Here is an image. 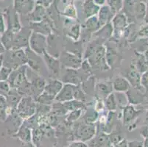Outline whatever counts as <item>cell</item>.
<instances>
[{
    "label": "cell",
    "instance_id": "3957f363",
    "mask_svg": "<svg viewBox=\"0 0 148 147\" xmlns=\"http://www.w3.org/2000/svg\"><path fill=\"white\" fill-rule=\"evenodd\" d=\"M29 47L31 51H33L36 55H43L45 52H47V37L42 34L32 32L29 40Z\"/></svg>",
    "mask_w": 148,
    "mask_h": 147
},
{
    "label": "cell",
    "instance_id": "484cf974",
    "mask_svg": "<svg viewBox=\"0 0 148 147\" xmlns=\"http://www.w3.org/2000/svg\"><path fill=\"white\" fill-rule=\"evenodd\" d=\"M97 93L99 96L106 98L109 94H111L113 86L111 83H99L97 85Z\"/></svg>",
    "mask_w": 148,
    "mask_h": 147
},
{
    "label": "cell",
    "instance_id": "83f0119b",
    "mask_svg": "<svg viewBox=\"0 0 148 147\" xmlns=\"http://www.w3.org/2000/svg\"><path fill=\"white\" fill-rule=\"evenodd\" d=\"M106 58L108 66L112 67L118 59V55L114 49L108 48V49H106Z\"/></svg>",
    "mask_w": 148,
    "mask_h": 147
},
{
    "label": "cell",
    "instance_id": "f35d334b",
    "mask_svg": "<svg viewBox=\"0 0 148 147\" xmlns=\"http://www.w3.org/2000/svg\"><path fill=\"white\" fill-rule=\"evenodd\" d=\"M81 114V109H77V110H72V112L69 115L67 119L69 121H76L77 119H78L79 117L80 116Z\"/></svg>",
    "mask_w": 148,
    "mask_h": 147
},
{
    "label": "cell",
    "instance_id": "5bb4252c",
    "mask_svg": "<svg viewBox=\"0 0 148 147\" xmlns=\"http://www.w3.org/2000/svg\"><path fill=\"white\" fill-rule=\"evenodd\" d=\"M32 80L29 81L31 86V93L33 95L38 96L41 95L44 91V88L46 86V81L44 80V78L38 76L35 74L34 77L31 78Z\"/></svg>",
    "mask_w": 148,
    "mask_h": 147
},
{
    "label": "cell",
    "instance_id": "9c48e42d",
    "mask_svg": "<svg viewBox=\"0 0 148 147\" xmlns=\"http://www.w3.org/2000/svg\"><path fill=\"white\" fill-rule=\"evenodd\" d=\"M32 32H37L39 34H42L44 36H49L52 32V27H51V21L48 19V17L47 16L44 20L40 22H31L30 27Z\"/></svg>",
    "mask_w": 148,
    "mask_h": 147
},
{
    "label": "cell",
    "instance_id": "bcb514c9",
    "mask_svg": "<svg viewBox=\"0 0 148 147\" xmlns=\"http://www.w3.org/2000/svg\"><path fill=\"white\" fill-rule=\"evenodd\" d=\"M5 51H6V49H5V46H4L2 43L1 42V40H0V55H2V54L5 53Z\"/></svg>",
    "mask_w": 148,
    "mask_h": 147
},
{
    "label": "cell",
    "instance_id": "816d5d0a",
    "mask_svg": "<svg viewBox=\"0 0 148 147\" xmlns=\"http://www.w3.org/2000/svg\"><path fill=\"white\" fill-rule=\"evenodd\" d=\"M145 20H146V22H148V7H147V15L145 16Z\"/></svg>",
    "mask_w": 148,
    "mask_h": 147
},
{
    "label": "cell",
    "instance_id": "6da1fadb",
    "mask_svg": "<svg viewBox=\"0 0 148 147\" xmlns=\"http://www.w3.org/2000/svg\"><path fill=\"white\" fill-rule=\"evenodd\" d=\"M5 55L2 56V66L15 70L19 67L25 66L28 62V57L25 50H7Z\"/></svg>",
    "mask_w": 148,
    "mask_h": 147
},
{
    "label": "cell",
    "instance_id": "f1b7e54d",
    "mask_svg": "<svg viewBox=\"0 0 148 147\" xmlns=\"http://www.w3.org/2000/svg\"><path fill=\"white\" fill-rule=\"evenodd\" d=\"M134 14L135 18L137 19H143L146 16V8L145 4L142 2H138L134 5Z\"/></svg>",
    "mask_w": 148,
    "mask_h": 147
},
{
    "label": "cell",
    "instance_id": "cb8c5ba5",
    "mask_svg": "<svg viewBox=\"0 0 148 147\" xmlns=\"http://www.w3.org/2000/svg\"><path fill=\"white\" fill-rule=\"evenodd\" d=\"M14 36L15 33H13L10 29H6V31L2 35L0 40L2 43L6 50H11Z\"/></svg>",
    "mask_w": 148,
    "mask_h": 147
},
{
    "label": "cell",
    "instance_id": "e0dca14e",
    "mask_svg": "<svg viewBox=\"0 0 148 147\" xmlns=\"http://www.w3.org/2000/svg\"><path fill=\"white\" fill-rule=\"evenodd\" d=\"M62 88H63L62 82L57 80V79H52V80L49 81L47 84H46L44 92H45L46 94H47L48 95L54 97V98H56V96L60 92Z\"/></svg>",
    "mask_w": 148,
    "mask_h": 147
},
{
    "label": "cell",
    "instance_id": "4dcf8cb0",
    "mask_svg": "<svg viewBox=\"0 0 148 147\" xmlns=\"http://www.w3.org/2000/svg\"><path fill=\"white\" fill-rule=\"evenodd\" d=\"M106 106L109 110L114 111L116 110L117 107V103L116 101L115 95L114 94H109L106 98Z\"/></svg>",
    "mask_w": 148,
    "mask_h": 147
},
{
    "label": "cell",
    "instance_id": "7a4b0ae2",
    "mask_svg": "<svg viewBox=\"0 0 148 147\" xmlns=\"http://www.w3.org/2000/svg\"><path fill=\"white\" fill-rule=\"evenodd\" d=\"M106 49L102 44H99L96 47L95 50L92 53V55L88 58V61L89 62L91 68H97L102 71L108 70L110 67L108 66L106 58Z\"/></svg>",
    "mask_w": 148,
    "mask_h": 147
},
{
    "label": "cell",
    "instance_id": "7bdbcfd3",
    "mask_svg": "<svg viewBox=\"0 0 148 147\" xmlns=\"http://www.w3.org/2000/svg\"><path fill=\"white\" fill-rule=\"evenodd\" d=\"M53 2V0H38V5H40L44 8H49Z\"/></svg>",
    "mask_w": 148,
    "mask_h": 147
},
{
    "label": "cell",
    "instance_id": "8d00e7d4",
    "mask_svg": "<svg viewBox=\"0 0 148 147\" xmlns=\"http://www.w3.org/2000/svg\"><path fill=\"white\" fill-rule=\"evenodd\" d=\"M12 71L13 70L11 68L2 66V67L0 68V81H6L8 79Z\"/></svg>",
    "mask_w": 148,
    "mask_h": 147
},
{
    "label": "cell",
    "instance_id": "d6986e66",
    "mask_svg": "<svg viewBox=\"0 0 148 147\" xmlns=\"http://www.w3.org/2000/svg\"><path fill=\"white\" fill-rule=\"evenodd\" d=\"M7 104L10 108L16 109L21 99V94L16 88H10L8 94L5 96Z\"/></svg>",
    "mask_w": 148,
    "mask_h": 147
},
{
    "label": "cell",
    "instance_id": "277c9868",
    "mask_svg": "<svg viewBox=\"0 0 148 147\" xmlns=\"http://www.w3.org/2000/svg\"><path fill=\"white\" fill-rule=\"evenodd\" d=\"M16 109L20 117L27 118L34 115L36 110V105L33 98L28 96L21 98Z\"/></svg>",
    "mask_w": 148,
    "mask_h": 147
},
{
    "label": "cell",
    "instance_id": "8fae6325",
    "mask_svg": "<svg viewBox=\"0 0 148 147\" xmlns=\"http://www.w3.org/2000/svg\"><path fill=\"white\" fill-rule=\"evenodd\" d=\"M95 126L91 124H83L79 126L76 131V137L82 141H86L94 137Z\"/></svg>",
    "mask_w": 148,
    "mask_h": 147
},
{
    "label": "cell",
    "instance_id": "ee69618b",
    "mask_svg": "<svg viewBox=\"0 0 148 147\" xmlns=\"http://www.w3.org/2000/svg\"><path fill=\"white\" fill-rule=\"evenodd\" d=\"M127 147H144V144L142 141H130V142L127 143Z\"/></svg>",
    "mask_w": 148,
    "mask_h": 147
},
{
    "label": "cell",
    "instance_id": "603a6c76",
    "mask_svg": "<svg viewBox=\"0 0 148 147\" xmlns=\"http://www.w3.org/2000/svg\"><path fill=\"white\" fill-rule=\"evenodd\" d=\"M84 28L86 32H90V33H95L97 31L99 30L101 28V26L98 18H97L95 16L87 18V20L85 22Z\"/></svg>",
    "mask_w": 148,
    "mask_h": 147
},
{
    "label": "cell",
    "instance_id": "52a82bcc",
    "mask_svg": "<svg viewBox=\"0 0 148 147\" xmlns=\"http://www.w3.org/2000/svg\"><path fill=\"white\" fill-rule=\"evenodd\" d=\"M77 88L78 85L66 84L65 85H63V88L55 99L59 102H66L73 100L76 96Z\"/></svg>",
    "mask_w": 148,
    "mask_h": 147
},
{
    "label": "cell",
    "instance_id": "7c38bea8",
    "mask_svg": "<svg viewBox=\"0 0 148 147\" xmlns=\"http://www.w3.org/2000/svg\"><path fill=\"white\" fill-rule=\"evenodd\" d=\"M34 0H14V8L21 15L30 13L34 9Z\"/></svg>",
    "mask_w": 148,
    "mask_h": 147
},
{
    "label": "cell",
    "instance_id": "1f68e13d",
    "mask_svg": "<svg viewBox=\"0 0 148 147\" xmlns=\"http://www.w3.org/2000/svg\"><path fill=\"white\" fill-rule=\"evenodd\" d=\"M110 8L115 14L119 13L123 8V0H108Z\"/></svg>",
    "mask_w": 148,
    "mask_h": 147
},
{
    "label": "cell",
    "instance_id": "ab89813d",
    "mask_svg": "<svg viewBox=\"0 0 148 147\" xmlns=\"http://www.w3.org/2000/svg\"><path fill=\"white\" fill-rule=\"evenodd\" d=\"M136 38H148V24L144 26L142 28H141L137 32Z\"/></svg>",
    "mask_w": 148,
    "mask_h": 147
},
{
    "label": "cell",
    "instance_id": "f546056e",
    "mask_svg": "<svg viewBox=\"0 0 148 147\" xmlns=\"http://www.w3.org/2000/svg\"><path fill=\"white\" fill-rule=\"evenodd\" d=\"M80 25L79 24H75L70 27L69 30L67 32V36L73 40L77 41L80 38Z\"/></svg>",
    "mask_w": 148,
    "mask_h": 147
},
{
    "label": "cell",
    "instance_id": "8992f818",
    "mask_svg": "<svg viewBox=\"0 0 148 147\" xmlns=\"http://www.w3.org/2000/svg\"><path fill=\"white\" fill-rule=\"evenodd\" d=\"M60 62L65 68L78 69L82 64L81 57L71 52H64L60 55Z\"/></svg>",
    "mask_w": 148,
    "mask_h": 147
},
{
    "label": "cell",
    "instance_id": "2e32d148",
    "mask_svg": "<svg viewBox=\"0 0 148 147\" xmlns=\"http://www.w3.org/2000/svg\"><path fill=\"white\" fill-rule=\"evenodd\" d=\"M82 7L83 14L86 18H88L97 14L100 8L99 5L95 4L94 0H85Z\"/></svg>",
    "mask_w": 148,
    "mask_h": 147
},
{
    "label": "cell",
    "instance_id": "c3c4849f",
    "mask_svg": "<svg viewBox=\"0 0 148 147\" xmlns=\"http://www.w3.org/2000/svg\"><path fill=\"white\" fill-rule=\"evenodd\" d=\"M72 147H87V146L85 145L84 144H82V143H76V144H73V146Z\"/></svg>",
    "mask_w": 148,
    "mask_h": 147
},
{
    "label": "cell",
    "instance_id": "ffe728a7",
    "mask_svg": "<svg viewBox=\"0 0 148 147\" xmlns=\"http://www.w3.org/2000/svg\"><path fill=\"white\" fill-rule=\"evenodd\" d=\"M29 19L31 22H40L43 21L46 16L45 8L40 5H37L36 8L33 10V11L29 13Z\"/></svg>",
    "mask_w": 148,
    "mask_h": 147
},
{
    "label": "cell",
    "instance_id": "d4e9b609",
    "mask_svg": "<svg viewBox=\"0 0 148 147\" xmlns=\"http://www.w3.org/2000/svg\"><path fill=\"white\" fill-rule=\"evenodd\" d=\"M141 113V111H138L136 110L133 106H126L124 109L123 111V119L125 123H130V121L135 119L138 114Z\"/></svg>",
    "mask_w": 148,
    "mask_h": 147
},
{
    "label": "cell",
    "instance_id": "f6af8a7d",
    "mask_svg": "<svg viewBox=\"0 0 148 147\" xmlns=\"http://www.w3.org/2000/svg\"><path fill=\"white\" fill-rule=\"evenodd\" d=\"M114 147H127V143L125 140L121 141L120 142L118 143L117 144H116Z\"/></svg>",
    "mask_w": 148,
    "mask_h": 147
},
{
    "label": "cell",
    "instance_id": "44dd1931",
    "mask_svg": "<svg viewBox=\"0 0 148 147\" xmlns=\"http://www.w3.org/2000/svg\"><path fill=\"white\" fill-rule=\"evenodd\" d=\"M113 32H114V28L112 24L111 23H108L104 26L101 27L99 30L93 33V36L99 39H108L112 36Z\"/></svg>",
    "mask_w": 148,
    "mask_h": 147
},
{
    "label": "cell",
    "instance_id": "4316f807",
    "mask_svg": "<svg viewBox=\"0 0 148 147\" xmlns=\"http://www.w3.org/2000/svg\"><path fill=\"white\" fill-rule=\"evenodd\" d=\"M127 92V99L129 102H131L132 104H139L143 99L142 93H140L138 91H136V88H134V91H132L131 88L129 89Z\"/></svg>",
    "mask_w": 148,
    "mask_h": 147
},
{
    "label": "cell",
    "instance_id": "d590c367",
    "mask_svg": "<svg viewBox=\"0 0 148 147\" xmlns=\"http://www.w3.org/2000/svg\"><path fill=\"white\" fill-rule=\"evenodd\" d=\"M64 16H66L69 18H76L77 17V10L76 8H75L73 5H67L65 8H64Z\"/></svg>",
    "mask_w": 148,
    "mask_h": 147
},
{
    "label": "cell",
    "instance_id": "74e56055",
    "mask_svg": "<svg viewBox=\"0 0 148 147\" xmlns=\"http://www.w3.org/2000/svg\"><path fill=\"white\" fill-rule=\"evenodd\" d=\"M10 86L6 81H0V96H6L10 90Z\"/></svg>",
    "mask_w": 148,
    "mask_h": 147
},
{
    "label": "cell",
    "instance_id": "e575fe53",
    "mask_svg": "<svg viewBox=\"0 0 148 147\" xmlns=\"http://www.w3.org/2000/svg\"><path fill=\"white\" fill-rule=\"evenodd\" d=\"M54 99H55L54 97L48 95V94H46L45 92H43L41 95L38 96L37 101L41 104L49 105V104L52 103V102L54 100Z\"/></svg>",
    "mask_w": 148,
    "mask_h": 147
},
{
    "label": "cell",
    "instance_id": "7402d4cb",
    "mask_svg": "<svg viewBox=\"0 0 148 147\" xmlns=\"http://www.w3.org/2000/svg\"><path fill=\"white\" fill-rule=\"evenodd\" d=\"M141 76L140 72H138L136 68H132L127 74V80L130 83V85L134 86V88L138 89L142 87L141 84Z\"/></svg>",
    "mask_w": 148,
    "mask_h": 147
},
{
    "label": "cell",
    "instance_id": "30bf717a",
    "mask_svg": "<svg viewBox=\"0 0 148 147\" xmlns=\"http://www.w3.org/2000/svg\"><path fill=\"white\" fill-rule=\"evenodd\" d=\"M66 73L62 77V82L66 84H72L75 85H79L83 81V75L77 71V69L65 68Z\"/></svg>",
    "mask_w": 148,
    "mask_h": 147
},
{
    "label": "cell",
    "instance_id": "d6a6232c",
    "mask_svg": "<svg viewBox=\"0 0 148 147\" xmlns=\"http://www.w3.org/2000/svg\"><path fill=\"white\" fill-rule=\"evenodd\" d=\"M117 105L120 107H126L128 103V99L125 94L122 92H116L114 94Z\"/></svg>",
    "mask_w": 148,
    "mask_h": 147
},
{
    "label": "cell",
    "instance_id": "9a60e30c",
    "mask_svg": "<svg viewBox=\"0 0 148 147\" xmlns=\"http://www.w3.org/2000/svg\"><path fill=\"white\" fill-rule=\"evenodd\" d=\"M98 20L100 24V26L103 27L106 24L111 23L112 21L114 16H115V13L111 10L110 7L108 5H105L101 8H99V10L98 12Z\"/></svg>",
    "mask_w": 148,
    "mask_h": 147
},
{
    "label": "cell",
    "instance_id": "ac0fdd59",
    "mask_svg": "<svg viewBox=\"0 0 148 147\" xmlns=\"http://www.w3.org/2000/svg\"><path fill=\"white\" fill-rule=\"evenodd\" d=\"M113 89L116 92H127L131 88L130 83L123 77H116L112 83Z\"/></svg>",
    "mask_w": 148,
    "mask_h": 147
},
{
    "label": "cell",
    "instance_id": "5b68a950",
    "mask_svg": "<svg viewBox=\"0 0 148 147\" xmlns=\"http://www.w3.org/2000/svg\"><path fill=\"white\" fill-rule=\"evenodd\" d=\"M31 33L32 30L29 27L21 28L17 33L15 34L11 50L22 49L23 48L28 46Z\"/></svg>",
    "mask_w": 148,
    "mask_h": 147
},
{
    "label": "cell",
    "instance_id": "681fc988",
    "mask_svg": "<svg viewBox=\"0 0 148 147\" xmlns=\"http://www.w3.org/2000/svg\"><path fill=\"white\" fill-rule=\"evenodd\" d=\"M145 58L146 59L147 61H148V47H147V49H146V51H145Z\"/></svg>",
    "mask_w": 148,
    "mask_h": 147
},
{
    "label": "cell",
    "instance_id": "b9f144b4",
    "mask_svg": "<svg viewBox=\"0 0 148 147\" xmlns=\"http://www.w3.org/2000/svg\"><path fill=\"white\" fill-rule=\"evenodd\" d=\"M141 84L143 86L148 85V71H146L141 76Z\"/></svg>",
    "mask_w": 148,
    "mask_h": 147
},
{
    "label": "cell",
    "instance_id": "ba28073f",
    "mask_svg": "<svg viewBox=\"0 0 148 147\" xmlns=\"http://www.w3.org/2000/svg\"><path fill=\"white\" fill-rule=\"evenodd\" d=\"M44 56V60L46 63L47 68L48 71H49L51 75L55 77H58L60 76V60H58L55 57L52 56L47 52L43 55Z\"/></svg>",
    "mask_w": 148,
    "mask_h": 147
},
{
    "label": "cell",
    "instance_id": "f907efd6",
    "mask_svg": "<svg viewBox=\"0 0 148 147\" xmlns=\"http://www.w3.org/2000/svg\"><path fill=\"white\" fill-rule=\"evenodd\" d=\"M144 147H148V137H147L145 139V143H144Z\"/></svg>",
    "mask_w": 148,
    "mask_h": 147
},
{
    "label": "cell",
    "instance_id": "4fadbf2b",
    "mask_svg": "<svg viewBox=\"0 0 148 147\" xmlns=\"http://www.w3.org/2000/svg\"><path fill=\"white\" fill-rule=\"evenodd\" d=\"M128 21L127 18L124 13H116L112 19V24L113 28H114V32L115 33H122L124 32L125 29L127 27Z\"/></svg>",
    "mask_w": 148,
    "mask_h": 147
},
{
    "label": "cell",
    "instance_id": "7dc6e473",
    "mask_svg": "<svg viewBox=\"0 0 148 147\" xmlns=\"http://www.w3.org/2000/svg\"><path fill=\"white\" fill-rule=\"evenodd\" d=\"M94 2L99 6V5H103L106 2V0H94Z\"/></svg>",
    "mask_w": 148,
    "mask_h": 147
},
{
    "label": "cell",
    "instance_id": "60d3db41",
    "mask_svg": "<svg viewBox=\"0 0 148 147\" xmlns=\"http://www.w3.org/2000/svg\"><path fill=\"white\" fill-rule=\"evenodd\" d=\"M6 31V28H5V18L2 13H0V34H3L4 32Z\"/></svg>",
    "mask_w": 148,
    "mask_h": 147
},
{
    "label": "cell",
    "instance_id": "f5cc1de1",
    "mask_svg": "<svg viewBox=\"0 0 148 147\" xmlns=\"http://www.w3.org/2000/svg\"><path fill=\"white\" fill-rule=\"evenodd\" d=\"M59 1H60V2H62V1H64V0H59Z\"/></svg>",
    "mask_w": 148,
    "mask_h": 147
},
{
    "label": "cell",
    "instance_id": "836d02e7",
    "mask_svg": "<svg viewBox=\"0 0 148 147\" xmlns=\"http://www.w3.org/2000/svg\"><path fill=\"white\" fill-rule=\"evenodd\" d=\"M16 135L25 142H29L30 141V131L27 127L21 128Z\"/></svg>",
    "mask_w": 148,
    "mask_h": 147
}]
</instances>
